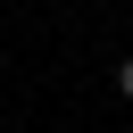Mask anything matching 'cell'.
I'll use <instances>...</instances> for the list:
<instances>
[{
  "mask_svg": "<svg viewBox=\"0 0 133 133\" xmlns=\"http://www.w3.org/2000/svg\"><path fill=\"white\" fill-rule=\"evenodd\" d=\"M116 91H125V100H133V58H125V66H116Z\"/></svg>",
  "mask_w": 133,
  "mask_h": 133,
  "instance_id": "6da1fadb",
  "label": "cell"
}]
</instances>
